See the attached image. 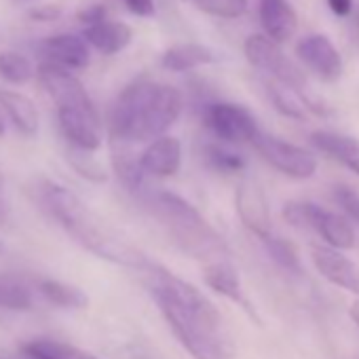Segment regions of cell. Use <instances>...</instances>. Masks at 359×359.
<instances>
[{"instance_id": "obj_6", "label": "cell", "mask_w": 359, "mask_h": 359, "mask_svg": "<svg viewBox=\"0 0 359 359\" xmlns=\"http://www.w3.org/2000/svg\"><path fill=\"white\" fill-rule=\"evenodd\" d=\"M243 51H245L248 62L254 68H258L260 72L271 76L275 83H279V85L292 89L294 93H298L306 102L311 112H323L321 104H317V100H313L309 95L306 79L300 72V68L285 57V53L279 49L277 43L269 41L262 34H252V36H248V41L243 45Z\"/></svg>"}, {"instance_id": "obj_26", "label": "cell", "mask_w": 359, "mask_h": 359, "mask_svg": "<svg viewBox=\"0 0 359 359\" xmlns=\"http://www.w3.org/2000/svg\"><path fill=\"white\" fill-rule=\"evenodd\" d=\"M0 76L9 83L24 85L34 76V66L32 62L15 51H3L0 53Z\"/></svg>"}, {"instance_id": "obj_14", "label": "cell", "mask_w": 359, "mask_h": 359, "mask_svg": "<svg viewBox=\"0 0 359 359\" xmlns=\"http://www.w3.org/2000/svg\"><path fill=\"white\" fill-rule=\"evenodd\" d=\"M43 64H51L64 70H81L89 66L91 53L83 36L76 34H55L41 43Z\"/></svg>"}, {"instance_id": "obj_19", "label": "cell", "mask_w": 359, "mask_h": 359, "mask_svg": "<svg viewBox=\"0 0 359 359\" xmlns=\"http://www.w3.org/2000/svg\"><path fill=\"white\" fill-rule=\"evenodd\" d=\"M83 39L87 45H91L93 49H97L104 55H114L121 53L123 49L129 47L133 32L127 24L121 22H100L95 26H87L83 32Z\"/></svg>"}, {"instance_id": "obj_34", "label": "cell", "mask_w": 359, "mask_h": 359, "mask_svg": "<svg viewBox=\"0 0 359 359\" xmlns=\"http://www.w3.org/2000/svg\"><path fill=\"white\" fill-rule=\"evenodd\" d=\"M7 218H9V208L3 199H0V224H5Z\"/></svg>"}, {"instance_id": "obj_10", "label": "cell", "mask_w": 359, "mask_h": 359, "mask_svg": "<svg viewBox=\"0 0 359 359\" xmlns=\"http://www.w3.org/2000/svg\"><path fill=\"white\" fill-rule=\"evenodd\" d=\"M235 210L241 220V224L254 233L258 239H266L273 235V224H271V208L264 195L262 184L256 177H243L237 191H235Z\"/></svg>"}, {"instance_id": "obj_27", "label": "cell", "mask_w": 359, "mask_h": 359, "mask_svg": "<svg viewBox=\"0 0 359 359\" xmlns=\"http://www.w3.org/2000/svg\"><path fill=\"white\" fill-rule=\"evenodd\" d=\"M203 156H205V163L214 171H220V173H239V171L245 169V158L241 154L220 146V144L205 146Z\"/></svg>"}, {"instance_id": "obj_30", "label": "cell", "mask_w": 359, "mask_h": 359, "mask_svg": "<svg viewBox=\"0 0 359 359\" xmlns=\"http://www.w3.org/2000/svg\"><path fill=\"white\" fill-rule=\"evenodd\" d=\"M123 3L137 18H152L154 15V0H123Z\"/></svg>"}, {"instance_id": "obj_4", "label": "cell", "mask_w": 359, "mask_h": 359, "mask_svg": "<svg viewBox=\"0 0 359 359\" xmlns=\"http://www.w3.org/2000/svg\"><path fill=\"white\" fill-rule=\"evenodd\" d=\"M146 205L167 231L171 241L187 256L208 264L226 260L229 250L222 235L184 197L169 191H154L148 193Z\"/></svg>"}, {"instance_id": "obj_25", "label": "cell", "mask_w": 359, "mask_h": 359, "mask_svg": "<svg viewBox=\"0 0 359 359\" xmlns=\"http://www.w3.org/2000/svg\"><path fill=\"white\" fill-rule=\"evenodd\" d=\"M262 243L266 245V252H269V256L273 258V262L277 266H281L283 271L294 273V275L302 273V264H300V258H298V250H296V245L292 241H287L283 237L271 235Z\"/></svg>"}, {"instance_id": "obj_23", "label": "cell", "mask_w": 359, "mask_h": 359, "mask_svg": "<svg viewBox=\"0 0 359 359\" xmlns=\"http://www.w3.org/2000/svg\"><path fill=\"white\" fill-rule=\"evenodd\" d=\"M39 294L57 309H85L89 302L87 294L81 287L57 281V279H41Z\"/></svg>"}, {"instance_id": "obj_9", "label": "cell", "mask_w": 359, "mask_h": 359, "mask_svg": "<svg viewBox=\"0 0 359 359\" xmlns=\"http://www.w3.org/2000/svg\"><path fill=\"white\" fill-rule=\"evenodd\" d=\"M205 127L224 144H252L260 127L250 110L231 102H214L203 112Z\"/></svg>"}, {"instance_id": "obj_24", "label": "cell", "mask_w": 359, "mask_h": 359, "mask_svg": "<svg viewBox=\"0 0 359 359\" xmlns=\"http://www.w3.org/2000/svg\"><path fill=\"white\" fill-rule=\"evenodd\" d=\"M266 89H269V97H271L273 106L283 116H290V118H296V121H304L306 112H311L306 102L298 93H294L292 89H287V87H283V85H279L275 81H271L266 85Z\"/></svg>"}, {"instance_id": "obj_1", "label": "cell", "mask_w": 359, "mask_h": 359, "mask_svg": "<svg viewBox=\"0 0 359 359\" xmlns=\"http://www.w3.org/2000/svg\"><path fill=\"white\" fill-rule=\"evenodd\" d=\"M148 266L150 292L167 325L195 359H237L220 311L193 283Z\"/></svg>"}, {"instance_id": "obj_33", "label": "cell", "mask_w": 359, "mask_h": 359, "mask_svg": "<svg viewBox=\"0 0 359 359\" xmlns=\"http://www.w3.org/2000/svg\"><path fill=\"white\" fill-rule=\"evenodd\" d=\"M32 18H34V20H47V22H53V20H57V18H60V9H55V7L36 9V11L32 13Z\"/></svg>"}, {"instance_id": "obj_18", "label": "cell", "mask_w": 359, "mask_h": 359, "mask_svg": "<svg viewBox=\"0 0 359 359\" xmlns=\"http://www.w3.org/2000/svg\"><path fill=\"white\" fill-rule=\"evenodd\" d=\"M0 108L5 110V114L9 116V121L20 133L24 135L39 133V125H41L39 110H36V104L28 95L0 87Z\"/></svg>"}, {"instance_id": "obj_28", "label": "cell", "mask_w": 359, "mask_h": 359, "mask_svg": "<svg viewBox=\"0 0 359 359\" xmlns=\"http://www.w3.org/2000/svg\"><path fill=\"white\" fill-rule=\"evenodd\" d=\"M193 5L208 15L235 20L248 11V0H193Z\"/></svg>"}, {"instance_id": "obj_11", "label": "cell", "mask_w": 359, "mask_h": 359, "mask_svg": "<svg viewBox=\"0 0 359 359\" xmlns=\"http://www.w3.org/2000/svg\"><path fill=\"white\" fill-rule=\"evenodd\" d=\"M296 53L302 60V64L309 66L319 79L334 83L342 76V70H344L342 55L338 53V49L334 47V43L327 36L309 34V36L300 39Z\"/></svg>"}, {"instance_id": "obj_2", "label": "cell", "mask_w": 359, "mask_h": 359, "mask_svg": "<svg viewBox=\"0 0 359 359\" xmlns=\"http://www.w3.org/2000/svg\"><path fill=\"white\" fill-rule=\"evenodd\" d=\"M184 97L175 87L133 81L116 97L110 110V133L121 144L152 142L175 125L182 114Z\"/></svg>"}, {"instance_id": "obj_35", "label": "cell", "mask_w": 359, "mask_h": 359, "mask_svg": "<svg viewBox=\"0 0 359 359\" xmlns=\"http://www.w3.org/2000/svg\"><path fill=\"white\" fill-rule=\"evenodd\" d=\"M351 317H353V321L359 325V302H355V304L351 306Z\"/></svg>"}, {"instance_id": "obj_17", "label": "cell", "mask_w": 359, "mask_h": 359, "mask_svg": "<svg viewBox=\"0 0 359 359\" xmlns=\"http://www.w3.org/2000/svg\"><path fill=\"white\" fill-rule=\"evenodd\" d=\"M203 279H205V283H208L214 292H218V294H222L224 298L237 302L243 311H248V313L256 319V313L252 311V304H250L248 298L243 296L241 279H239L235 266H233L229 260H220V262L208 264L205 271H203Z\"/></svg>"}, {"instance_id": "obj_15", "label": "cell", "mask_w": 359, "mask_h": 359, "mask_svg": "<svg viewBox=\"0 0 359 359\" xmlns=\"http://www.w3.org/2000/svg\"><path fill=\"white\" fill-rule=\"evenodd\" d=\"M260 22L266 39L273 43H285L298 28V18L287 0H260Z\"/></svg>"}, {"instance_id": "obj_22", "label": "cell", "mask_w": 359, "mask_h": 359, "mask_svg": "<svg viewBox=\"0 0 359 359\" xmlns=\"http://www.w3.org/2000/svg\"><path fill=\"white\" fill-rule=\"evenodd\" d=\"M34 306L32 287L11 273H0V309L7 311H30Z\"/></svg>"}, {"instance_id": "obj_36", "label": "cell", "mask_w": 359, "mask_h": 359, "mask_svg": "<svg viewBox=\"0 0 359 359\" xmlns=\"http://www.w3.org/2000/svg\"><path fill=\"white\" fill-rule=\"evenodd\" d=\"M5 129H7V127H5V118H3V112H0V137L5 135Z\"/></svg>"}, {"instance_id": "obj_37", "label": "cell", "mask_w": 359, "mask_h": 359, "mask_svg": "<svg viewBox=\"0 0 359 359\" xmlns=\"http://www.w3.org/2000/svg\"><path fill=\"white\" fill-rule=\"evenodd\" d=\"M0 252H3V243H0Z\"/></svg>"}, {"instance_id": "obj_20", "label": "cell", "mask_w": 359, "mask_h": 359, "mask_svg": "<svg viewBox=\"0 0 359 359\" xmlns=\"http://www.w3.org/2000/svg\"><path fill=\"white\" fill-rule=\"evenodd\" d=\"M26 359H97L93 353L79 348L70 342H62L55 338H32L20 346Z\"/></svg>"}, {"instance_id": "obj_7", "label": "cell", "mask_w": 359, "mask_h": 359, "mask_svg": "<svg viewBox=\"0 0 359 359\" xmlns=\"http://www.w3.org/2000/svg\"><path fill=\"white\" fill-rule=\"evenodd\" d=\"M283 218L294 229L315 231L332 250L344 252L355 248V226L342 214H334L309 201H290L283 208Z\"/></svg>"}, {"instance_id": "obj_3", "label": "cell", "mask_w": 359, "mask_h": 359, "mask_svg": "<svg viewBox=\"0 0 359 359\" xmlns=\"http://www.w3.org/2000/svg\"><path fill=\"white\" fill-rule=\"evenodd\" d=\"M36 197L41 208L53 220H57V224L85 250L93 252L100 258L135 269H142L146 264V260L137 252L116 239L102 224V220L66 187L55 184L51 180H43L36 187Z\"/></svg>"}, {"instance_id": "obj_21", "label": "cell", "mask_w": 359, "mask_h": 359, "mask_svg": "<svg viewBox=\"0 0 359 359\" xmlns=\"http://www.w3.org/2000/svg\"><path fill=\"white\" fill-rule=\"evenodd\" d=\"M214 62H216L214 51L195 43L171 47L161 57V66L169 72H189V70H195L199 66H208Z\"/></svg>"}, {"instance_id": "obj_13", "label": "cell", "mask_w": 359, "mask_h": 359, "mask_svg": "<svg viewBox=\"0 0 359 359\" xmlns=\"http://www.w3.org/2000/svg\"><path fill=\"white\" fill-rule=\"evenodd\" d=\"M180 165H182V144L173 135H161L148 142L137 158L142 175L152 177H171L180 171Z\"/></svg>"}, {"instance_id": "obj_29", "label": "cell", "mask_w": 359, "mask_h": 359, "mask_svg": "<svg viewBox=\"0 0 359 359\" xmlns=\"http://www.w3.org/2000/svg\"><path fill=\"white\" fill-rule=\"evenodd\" d=\"M332 199L334 203L340 208L342 216L353 224H359V193H355L353 189L348 187H334L332 191Z\"/></svg>"}, {"instance_id": "obj_8", "label": "cell", "mask_w": 359, "mask_h": 359, "mask_svg": "<svg viewBox=\"0 0 359 359\" xmlns=\"http://www.w3.org/2000/svg\"><path fill=\"white\" fill-rule=\"evenodd\" d=\"M252 146L258 150V154L275 167L279 173L294 177V180H309L317 171V158L313 152L306 148H300L292 142H285L281 137L269 135V133H258Z\"/></svg>"}, {"instance_id": "obj_32", "label": "cell", "mask_w": 359, "mask_h": 359, "mask_svg": "<svg viewBox=\"0 0 359 359\" xmlns=\"http://www.w3.org/2000/svg\"><path fill=\"white\" fill-rule=\"evenodd\" d=\"M327 5H330L334 15L346 18L351 13V9H353V0H327Z\"/></svg>"}, {"instance_id": "obj_31", "label": "cell", "mask_w": 359, "mask_h": 359, "mask_svg": "<svg viewBox=\"0 0 359 359\" xmlns=\"http://www.w3.org/2000/svg\"><path fill=\"white\" fill-rule=\"evenodd\" d=\"M79 20L85 24V26H95L100 22L106 20V9L102 5H95V7H89V9H83L79 13Z\"/></svg>"}, {"instance_id": "obj_5", "label": "cell", "mask_w": 359, "mask_h": 359, "mask_svg": "<svg viewBox=\"0 0 359 359\" xmlns=\"http://www.w3.org/2000/svg\"><path fill=\"white\" fill-rule=\"evenodd\" d=\"M39 79L57 108V123L64 137L81 152H93L102 146L100 114L83 83L64 68L41 64Z\"/></svg>"}, {"instance_id": "obj_12", "label": "cell", "mask_w": 359, "mask_h": 359, "mask_svg": "<svg viewBox=\"0 0 359 359\" xmlns=\"http://www.w3.org/2000/svg\"><path fill=\"white\" fill-rule=\"evenodd\" d=\"M311 258L323 279L359 296V264L348 256L327 245H315L311 248Z\"/></svg>"}, {"instance_id": "obj_16", "label": "cell", "mask_w": 359, "mask_h": 359, "mask_svg": "<svg viewBox=\"0 0 359 359\" xmlns=\"http://www.w3.org/2000/svg\"><path fill=\"white\" fill-rule=\"evenodd\" d=\"M311 144L359 177V140L336 131H313Z\"/></svg>"}]
</instances>
